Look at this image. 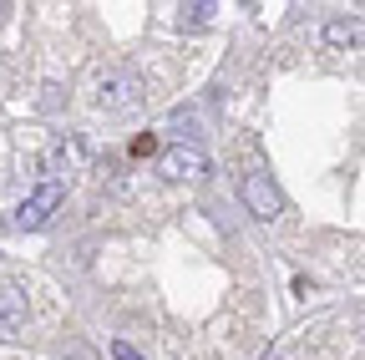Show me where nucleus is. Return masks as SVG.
Segmentation results:
<instances>
[{"label":"nucleus","mask_w":365,"mask_h":360,"mask_svg":"<svg viewBox=\"0 0 365 360\" xmlns=\"http://www.w3.org/2000/svg\"><path fill=\"white\" fill-rule=\"evenodd\" d=\"M143 97H148L143 76L127 71V66H107V71H97V81H91V107L107 112V117H132L143 107Z\"/></svg>","instance_id":"f257e3e1"},{"label":"nucleus","mask_w":365,"mask_h":360,"mask_svg":"<svg viewBox=\"0 0 365 360\" xmlns=\"http://www.w3.org/2000/svg\"><path fill=\"white\" fill-rule=\"evenodd\" d=\"M61 198H66V188L46 178V183H41V188H36V193L16 208V218H11V223H16L21 234H36V229H46V223H51V213L61 208Z\"/></svg>","instance_id":"f03ea898"},{"label":"nucleus","mask_w":365,"mask_h":360,"mask_svg":"<svg viewBox=\"0 0 365 360\" xmlns=\"http://www.w3.org/2000/svg\"><path fill=\"white\" fill-rule=\"evenodd\" d=\"M158 173L168 178V183H193V178L208 173V153H203L198 143H173V148H163Z\"/></svg>","instance_id":"7ed1b4c3"},{"label":"nucleus","mask_w":365,"mask_h":360,"mask_svg":"<svg viewBox=\"0 0 365 360\" xmlns=\"http://www.w3.org/2000/svg\"><path fill=\"white\" fill-rule=\"evenodd\" d=\"M239 193H244V208H249L259 223H274V218L284 213V193L274 188V178H269V173H244Z\"/></svg>","instance_id":"20e7f679"},{"label":"nucleus","mask_w":365,"mask_h":360,"mask_svg":"<svg viewBox=\"0 0 365 360\" xmlns=\"http://www.w3.org/2000/svg\"><path fill=\"white\" fill-rule=\"evenodd\" d=\"M319 46L325 51H365V21H350V16L325 21L319 26Z\"/></svg>","instance_id":"39448f33"},{"label":"nucleus","mask_w":365,"mask_h":360,"mask_svg":"<svg viewBox=\"0 0 365 360\" xmlns=\"http://www.w3.org/2000/svg\"><path fill=\"white\" fill-rule=\"evenodd\" d=\"M86 168V148H81V138H61V143H51V153H46V173H51V183H61L66 173H81Z\"/></svg>","instance_id":"423d86ee"},{"label":"nucleus","mask_w":365,"mask_h":360,"mask_svg":"<svg viewBox=\"0 0 365 360\" xmlns=\"http://www.w3.org/2000/svg\"><path fill=\"white\" fill-rule=\"evenodd\" d=\"M26 294L16 289V284H0V340H11V335H21L26 330Z\"/></svg>","instance_id":"0eeeda50"},{"label":"nucleus","mask_w":365,"mask_h":360,"mask_svg":"<svg viewBox=\"0 0 365 360\" xmlns=\"http://www.w3.org/2000/svg\"><path fill=\"white\" fill-rule=\"evenodd\" d=\"M269 360H309V335H294V340H284V345H274Z\"/></svg>","instance_id":"6e6552de"},{"label":"nucleus","mask_w":365,"mask_h":360,"mask_svg":"<svg viewBox=\"0 0 365 360\" xmlns=\"http://www.w3.org/2000/svg\"><path fill=\"white\" fill-rule=\"evenodd\" d=\"M213 11H218L213 0H193V6H182V26H188V21L203 26V21H213Z\"/></svg>","instance_id":"1a4fd4ad"},{"label":"nucleus","mask_w":365,"mask_h":360,"mask_svg":"<svg viewBox=\"0 0 365 360\" xmlns=\"http://www.w3.org/2000/svg\"><path fill=\"white\" fill-rule=\"evenodd\" d=\"M112 355H117V360H143V355H137L127 340H112Z\"/></svg>","instance_id":"9d476101"},{"label":"nucleus","mask_w":365,"mask_h":360,"mask_svg":"<svg viewBox=\"0 0 365 360\" xmlns=\"http://www.w3.org/2000/svg\"><path fill=\"white\" fill-rule=\"evenodd\" d=\"M0 11H11V6H6V0H0Z\"/></svg>","instance_id":"9b49d317"}]
</instances>
